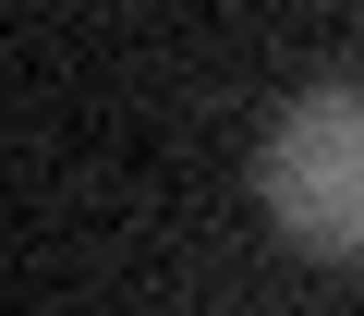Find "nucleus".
I'll use <instances>...</instances> for the list:
<instances>
[{"label": "nucleus", "instance_id": "f257e3e1", "mask_svg": "<svg viewBox=\"0 0 364 316\" xmlns=\"http://www.w3.org/2000/svg\"><path fill=\"white\" fill-rule=\"evenodd\" d=\"M255 183H267V219L316 256H364V98L352 85H316L279 110L267 158H255Z\"/></svg>", "mask_w": 364, "mask_h": 316}]
</instances>
